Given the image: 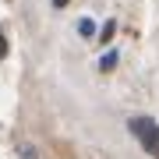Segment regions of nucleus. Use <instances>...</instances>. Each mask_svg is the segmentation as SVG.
<instances>
[{"label": "nucleus", "mask_w": 159, "mask_h": 159, "mask_svg": "<svg viewBox=\"0 0 159 159\" xmlns=\"http://www.w3.org/2000/svg\"><path fill=\"white\" fill-rule=\"evenodd\" d=\"M113 64H117V53H106V57H102V64H99V67H102V71H113Z\"/></svg>", "instance_id": "7ed1b4c3"}, {"label": "nucleus", "mask_w": 159, "mask_h": 159, "mask_svg": "<svg viewBox=\"0 0 159 159\" xmlns=\"http://www.w3.org/2000/svg\"><path fill=\"white\" fill-rule=\"evenodd\" d=\"M113 29H117V25H113V21H106V25H102V35H99V39H113Z\"/></svg>", "instance_id": "20e7f679"}, {"label": "nucleus", "mask_w": 159, "mask_h": 159, "mask_svg": "<svg viewBox=\"0 0 159 159\" xmlns=\"http://www.w3.org/2000/svg\"><path fill=\"white\" fill-rule=\"evenodd\" d=\"M131 131H134L138 142L145 145V152L159 159V124H156V120H148V117H134V120H131Z\"/></svg>", "instance_id": "f257e3e1"}, {"label": "nucleus", "mask_w": 159, "mask_h": 159, "mask_svg": "<svg viewBox=\"0 0 159 159\" xmlns=\"http://www.w3.org/2000/svg\"><path fill=\"white\" fill-rule=\"evenodd\" d=\"M78 32H81V35H92V32H96V25H92L89 18H81V21H78Z\"/></svg>", "instance_id": "f03ea898"}, {"label": "nucleus", "mask_w": 159, "mask_h": 159, "mask_svg": "<svg viewBox=\"0 0 159 159\" xmlns=\"http://www.w3.org/2000/svg\"><path fill=\"white\" fill-rule=\"evenodd\" d=\"M7 57V35H0V60Z\"/></svg>", "instance_id": "39448f33"}, {"label": "nucleus", "mask_w": 159, "mask_h": 159, "mask_svg": "<svg viewBox=\"0 0 159 159\" xmlns=\"http://www.w3.org/2000/svg\"><path fill=\"white\" fill-rule=\"evenodd\" d=\"M64 4H67V0H53V7H64Z\"/></svg>", "instance_id": "423d86ee"}]
</instances>
